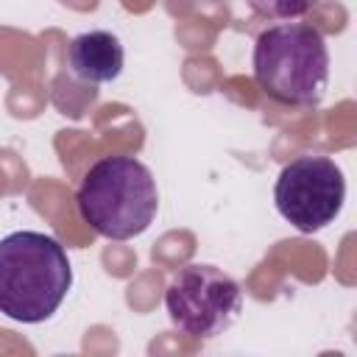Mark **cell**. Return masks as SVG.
<instances>
[{"label": "cell", "mask_w": 357, "mask_h": 357, "mask_svg": "<svg viewBox=\"0 0 357 357\" xmlns=\"http://www.w3.org/2000/svg\"><path fill=\"white\" fill-rule=\"evenodd\" d=\"M67 70L84 84H109L123 73L126 50L112 31H84L67 45Z\"/></svg>", "instance_id": "6"}, {"label": "cell", "mask_w": 357, "mask_h": 357, "mask_svg": "<svg viewBox=\"0 0 357 357\" xmlns=\"http://www.w3.org/2000/svg\"><path fill=\"white\" fill-rule=\"evenodd\" d=\"M75 206L100 237H139L159 212L156 178L134 156H103L81 178Z\"/></svg>", "instance_id": "2"}, {"label": "cell", "mask_w": 357, "mask_h": 357, "mask_svg": "<svg viewBox=\"0 0 357 357\" xmlns=\"http://www.w3.org/2000/svg\"><path fill=\"white\" fill-rule=\"evenodd\" d=\"M245 6L265 20H296L304 17L315 0H245Z\"/></svg>", "instance_id": "7"}, {"label": "cell", "mask_w": 357, "mask_h": 357, "mask_svg": "<svg viewBox=\"0 0 357 357\" xmlns=\"http://www.w3.org/2000/svg\"><path fill=\"white\" fill-rule=\"evenodd\" d=\"M343 201V170L335 165V159L321 153H304L290 159L273 184L276 212L301 234H315L326 229L340 215Z\"/></svg>", "instance_id": "5"}, {"label": "cell", "mask_w": 357, "mask_h": 357, "mask_svg": "<svg viewBox=\"0 0 357 357\" xmlns=\"http://www.w3.org/2000/svg\"><path fill=\"white\" fill-rule=\"evenodd\" d=\"M73 287L67 248L45 231H11L0 240V312L20 324L56 315Z\"/></svg>", "instance_id": "1"}, {"label": "cell", "mask_w": 357, "mask_h": 357, "mask_svg": "<svg viewBox=\"0 0 357 357\" xmlns=\"http://www.w3.org/2000/svg\"><path fill=\"white\" fill-rule=\"evenodd\" d=\"M254 81L284 106H315L329 86V47L310 22L268 25L254 42Z\"/></svg>", "instance_id": "3"}, {"label": "cell", "mask_w": 357, "mask_h": 357, "mask_svg": "<svg viewBox=\"0 0 357 357\" xmlns=\"http://www.w3.org/2000/svg\"><path fill=\"white\" fill-rule=\"evenodd\" d=\"M170 324L190 337H218L243 312V290L234 276L215 265H184L165 287Z\"/></svg>", "instance_id": "4"}]
</instances>
